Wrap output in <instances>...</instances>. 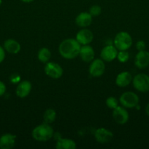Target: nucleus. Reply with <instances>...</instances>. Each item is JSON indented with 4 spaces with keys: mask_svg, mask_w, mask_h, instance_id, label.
<instances>
[{
    "mask_svg": "<svg viewBox=\"0 0 149 149\" xmlns=\"http://www.w3.org/2000/svg\"><path fill=\"white\" fill-rule=\"evenodd\" d=\"M134 65L140 69L147 68L149 65V52L145 49L138 51L134 58Z\"/></svg>",
    "mask_w": 149,
    "mask_h": 149,
    "instance_id": "nucleus-9",
    "label": "nucleus"
},
{
    "mask_svg": "<svg viewBox=\"0 0 149 149\" xmlns=\"http://www.w3.org/2000/svg\"><path fill=\"white\" fill-rule=\"evenodd\" d=\"M31 90H32V84L30 81L25 80L19 83L16 87L15 93L18 97L20 98H24L29 95Z\"/></svg>",
    "mask_w": 149,
    "mask_h": 149,
    "instance_id": "nucleus-14",
    "label": "nucleus"
},
{
    "mask_svg": "<svg viewBox=\"0 0 149 149\" xmlns=\"http://www.w3.org/2000/svg\"><path fill=\"white\" fill-rule=\"evenodd\" d=\"M56 148L57 149H75L76 143L72 140L59 138L56 143Z\"/></svg>",
    "mask_w": 149,
    "mask_h": 149,
    "instance_id": "nucleus-19",
    "label": "nucleus"
},
{
    "mask_svg": "<svg viewBox=\"0 0 149 149\" xmlns=\"http://www.w3.org/2000/svg\"><path fill=\"white\" fill-rule=\"evenodd\" d=\"M112 117L115 122L119 125H124L129 120V113L127 109L124 106H117L113 109L112 111Z\"/></svg>",
    "mask_w": 149,
    "mask_h": 149,
    "instance_id": "nucleus-7",
    "label": "nucleus"
},
{
    "mask_svg": "<svg viewBox=\"0 0 149 149\" xmlns=\"http://www.w3.org/2000/svg\"><path fill=\"white\" fill-rule=\"evenodd\" d=\"M80 47V45L76 39H67L60 44L58 51L63 58L70 60L78 56Z\"/></svg>",
    "mask_w": 149,
    "mask_h": 149,
    "instance_id": "nucleus-1",
    "label": "nucleus"
},
{
    "mask_svg": "<svg viewBox=\"0 0 149 149\" xmlns=\"http://www.w3.org/2000/svg\"><path fill=\"white\" fill-rule=\"evenodd\" d=\"M6 89L7 88H6V85L4 84V83L0 81V97L2 96L5 93Z\"/></svg>",
    "mask_w": 149,
    "mask_h": 149,
    "instance_id": "nucleus-27",
    "label": "nucleus"
},
{
    "mask_svg": "<svg viewBox=\"0 0 149 149\" xmlns=\"http://www.w3.org/2000/svg\"><path fill=\"white\" fill-rule=\"evenodd\" d=\"M105 65L103 60L96 59L93 61L89 66V74L93 77H99L104 74Z\"/></svg>",
    "mask_w": 149,
    "mask_h": 149,
    "instance_id": "nucleus-8",
    "label": "nucleus"
},
{
    "mask_svg": "<svg viewBox=\"0 0 149 149\" xmlns=\"http://www.w3.org/2000/svg\"><path fill=\"white\" fill-rule=\"evenodd\" d=\"M79 55H80L82 61L86 63H89L91 62L94 58L95 52L92 47L86 45L80 47Z\"/></svg>",
    "mask_w": 149,
    "mask_h": 149,
    "instance_id": "nucleus-15",
    "label": "nucleus"
},
{
    "mask_svg": "<svg viewBox=\"0 0 149 149\" xmlns=\"http://www.w3.org/2000/svg\"><path fill=\"white\" fill-rule=\"evenodd\" d=\"M20 1H23V2H25V3H29V2H32V1H33L34 0H20Z\"/></svg>",
    "mask_w": 149,
    "mask_h": 149,
    "instance_id": "nucleus-29",
    "label": "nucleus"
},
{
    "mask_svg": "<svg viewBox=\"0 0 149 149\" xmlns=\"http://www.w3.org/2000/svg\"><path fill=\"white\" fill-rule=\"evenodd\" d=\"M1 3H2V0H0V5L1 4Z\"/></svg>",
    "mask_w": 149,
    "mask_h": 149,
    "instance_id": "nucleus-30",
    "label": "nucleus"
},
{
    "mask_svg": "<svg viewBox=\"0 0 149 149\" xmlns=\"http://www.w3.org/2000/svg\"><path fill=\"white\" fill-rule=\"evenodd\" d=\"M118 49L115 46L108 45L102 49L100 52V56L102 60L106 62H111L117 58Z\"/></svg>",
    "mask_w": 149,
    "mask_h": 149,
    "instance_id": "nucleus-11",
    "label": "nucleus"
},
{
    "mask_svg": "<svg viewBox=\"0 0 149 149\" xmlns=\"http://www.w3.org/2000/svg\"><path fill=\"white\" fill-rule=\"evenodd\" d=\"M16 136L10 133H6L0 137V148L11 149L15 143Z\"/></svg>",
    "mask_w": 149,
    "mask_h": 149,
    "instance_id": "nucleus-13",
    "label": "nucleus"
},
{
    "mask_svg": "<svg viewBox=\"0 0 149 149\" xmlns=\"http://www.w3.org/2000/svg\"><path fill=\"white\" fill-rule=\"evenodd\" d=\"M145 113H146V114L149 116V103L147 105V106H146V107H145Z\"/></svg>",
    "mask_w": 149,
    "mask_h": 149,
    "instance_id": "nucleus-28",
    "label": "nucleus"
},
{
    "mask_svg": "<svg viewBox=\"0 0 149 149\" xmlns=\"http://www.w3.org/2000/svg\"><path fill=\"white\" fill-rule=\"evenodd\" d=\"M93 33L89 29H81L77 32V35H76V40L79 42L80 45H89L93 41Z\"/></svg>",
    "mask_w": 149,
    "mask_h": 149,
    "instance_id": "nucleus-12",
    "label": "nucleus"
},
{
    "mask_svg": "<svg viewBox=\"0 0 149 149\" xmlns=\"http://www.w3.org/2000/svg\"><path fill=\"white\" fill-rule=\"evenodd\" d=\"M136 48L138 51L145 50L146 48V44L144 41H138L136 44Z\"/></svg>",
    "mask_w": 149,
    "mask_h": 149,
    "instance_id": "nucleus-25",
    "label": "nucleus"
},
{
    "mask_svg": "<svg viewBox=\"0 0 149 149\" xmlns=\"http://www.w3.org/2000/svg\"><path fill=\"white\" fill-rule=\"evenodd\" d=\"M32 138L37 141L45 142L51 140L53 136V130L49 124L43 123L37 126L32 130Z\"/></svg>",
    "mask_w": 149,
    "mask_h": 149,
    "instance_id": "nucleus-2",
    "label": "nucleus"
},
{
    "mask_svg": "<svg viewBox=\"0 0 149 149\" xmlns=\"http://www.w3.org/2000/svg\"><path fill=\"white\" fill-rule=\"evenodd\" d=\"M4 58H5V49L0 46V63L4 61Z\"/></svg>",
    "mask_w": 149,
    "mask_h": 149,
    "instance_id": "nucleus-26",
    "label": "nucleus"
},
{
    "mask_svg": "<svg viewBox=\"0 0 149 149\" xmlns=\"http://www.w3.org/2000/svg\"><path fill=\"white\" fill-rule=\"evenodd\" d=\"M132 81L131 74L128 71H123L120 73L116 77L115 84L120 87H125L128 86Z\"/></svg>",
    "mask_w": 149,
    "mask_h": 149,
    "instance_id": "nucleus-17",
    "label": "nucleus"
},
{
    "mask_svg": "<svg viewBox=\"0 0 149 149\" xmlns=\"http://www.w3.org/2000/svg\"><path fill=\"white\" fill-rule=\"evenodd\" d=\"M4 49L9 53L17 54L20 50V45L15 39H8L4 42Z\"/></svg>",
    "mask_w": 149,
    "mask_h": 149,
    "instance_id": "nucleus-18",
    "label": "nucleus"
},
{
    "mask_svg": "<svg viewBox=\"0 0 149 149\" xmlns=\"http://www.w3.org/2000/svg\"><path fill=\"white\" fill-rule=\"evenodd\" d=\"M132 45V39L129 33L121 31L118 33L114 39V46L118 50H127Z\"/></svg>",
    "mask_w": 149,
    "mask_h": 149,
    "instance_id": "nucleus-3",
    "label": "nucleus"
},
{
    "mask_svg": "<svg viewBox=\"0 0 149 149\" xmlns=\"http://www.w3.org/2000/svg\"><path fill=\"white\" fill-rule=\"evenodd\" d=\"M56 113L55 110H53V109H48L44 113L43 119L45 123H53L56 120Z\"/></svg>",
    "mask_w": 149,
    "mask_h": 149,
    "instance_id": "nucleus-21",
    "label": "nucleus"
},
{
    "mask_svg": "<svg viewBox=\"0 0 149 149\" xmlns=\"http://www.w3.org/2000/svg\"><path fill=\"white\" fill-rule=\"evenodd\" d=\"M119 101L124 108L133 109L138 105L139 97L133 92H126L121 95Z\"/></svg>",
    "mask_w": 149,
    "mask_h": 149,
    "instance_id": "nucleus-5",
    "label": "nucleus"
},
{
    "mask_svg": "<svg viewBox=\"0 0 149 149\" xmlns=\"http://www.w3.org/2000/svg\"><path fill=\"white\" fill-rule=\"evenodd\" d=\"M102 13V9L98 5H93L89 9V13L92 17H97Z\"/></svg>",
    "mask_w": 149,
    "mask_h": 149,
    "instance_id": "nucleus-24",
    "label": "nucleus"
},
{
    "mask_svg": "<svg viewBox=\"0 0 149 149\" xmlns=\"http://www.w3.org/2000/svg\"><path fill=\"white\" fill-rule=\"evenodd\" d=\"M133 86L140 93L149 92V76L145 74H138L133 78Z\"/></svg>",
    "mask_w": 149,
    "mask_h": 149,
    "instance_id": "nucleus-4",
    "label": "nucleus"
},
{
    "mask_svg": "<svg viewBox=\"0 0 149 149\" xmlns=\"http://www.w3.org/2000/svg\"><path fill=\"white\" fill-rule=\"evenodd\" d=\"M94 137L96 141L99 143H107L113 138V134L110 130L105 128H99L95 131Z\"/></svg>",
    "mask_w": 149,
    "mask_h": 149,
    "instance_id": "nucleus-10",
    "label": "nucleus"
},
{
    "mask_svg": "<svg viewBox=\"0 0 149 149\" xmlns=\"http://www.w3.org/2000/svg\"><path fill=\"white\" fill-rule=\"evenodd\" d=\"M63 69L61 65L54 62L45 63V73L52 79H59L63 75Z\"/></svg>",
    "mask_w": 149,
    "mask_h": 149,
    "instance_id": "nucleus-6",
    "label": "nucleus"
},
{
    "mask_svg": "<svg viewBox=\"0 0 149 149\" xmlns=\"http://www.w3.org/2000/svg\"><path fill=\"white\" fill-rule=\"evenodd\" d=\"M37 58L40 62L43 63H47L48 62H49L51 58V51L46 47L41 48L38 52Z\"/></svg>",
    "mask_w": 149,
    "mask_h": 149,
    "instance_id": "nucleus-20",
    "label": "nucleus"
},
{
    "mask_svg": "<svg viewBox=\"0 0 149 149\" xmlns=\"http://www.w3.org/2000/svg\"><path fill=\"white\" fill-rule=\"evenodd\" d=\"M106 105L109 109H114L118 106V101L115 97H109L106 100Z\"/></svg>",
    "mask_w": 149,
    "mask_h": 149,
    "instance_id": "nucleus-23",
    "label": "nucleus"
},
{
    "mask_svg": "<svg viewBox=\"0 0 149 149\" xmlns=\"http://www.w3.org/2000/svg\"><path fill=\"white\" fill-rule=\"evenodd\" d=\"M92 16L89 13L83 12L80 13L75 18V23L79 27L85 28L89 26L92 23Z\"/></svg>",
    "mask_w": 149,
    "mask_h": 149,
    "instance_id": "nucleus-16",
    "label": "nucleus"
},
{
    "mask_svg": "<svg viewBox=\"0 0 149 149\" xmlns=\"http://www.w3.org/2000/svg\"><path fill=\"white\" fill-rule=\"evenodd\" d=\"M117 58L121 63H126L128 61L129 58V52L126 50H121L119 52H118Z\"/></svg>",
    "mask_w": 149,
    "mask_h": 149,
    "instance_id": "nucleus-22",
    "label": "nucleus"
}]
</instances>
